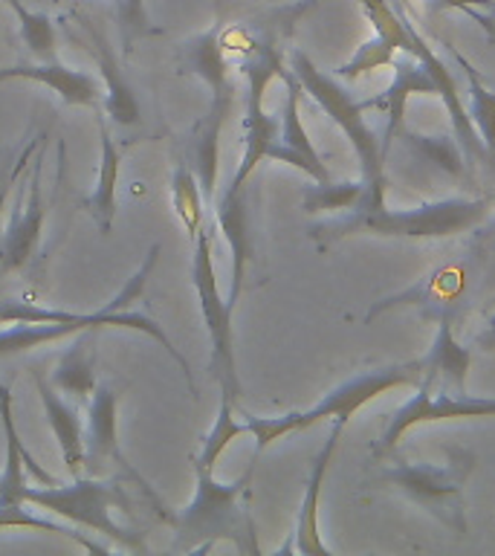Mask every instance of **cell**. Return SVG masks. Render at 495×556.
Here are the masks:
<instances>
[{
  "instance_id": "obj_1",
  "label": "cell",
  "mask_w": 495,
  "mask_h": 556,
  "mask_svg": "<svg viewBox=\"0 0 495 556\" xmlns=\"http://www.w3.org/2000/svg\"><path fill=\"white\" fill-rule=\"evenodd\" d=\"M255 460L238 481H217L215 469L194 464V498L174 513V551L200 554L215 542H234L241 554H258L250 513V484Z\"/></svg>"
},
{
  "instance_id": "obj_2",
  "label": "cell",
  "mask_w": 495,
  "mask_h": 556,
  "mask_svg": "<svg viewBox=\"0 0 495 556\" xmlns=\"http://www.w3.org/2000/svg\"><path fill=\"white\" fill-rule=\"evenodd\" d=\"M493 212V198H443L417 208H354L310 226V238L319 243L345 235H380V238H455L478 229Z\"/></svg>"
},
{
  "instance_id": "obj_3",
  "label": "cell",
  "mask_w": 495,
  "mask_h": 556,
  "mask_svg": "<svg viewBox=\"0 0 495 556\" xmlns=\"http://www.w3.org/2000/svg\"><path fill=\"white\" fill-rule=\"evenodd\" d=\"M423 380V365L420 359H408V363H394V365H380V368H371V371L354 374L347 377L345 382H339L337 389H330L325 397L310 406L307 412H290V415H276V417H255L246 415V432L255 434V455L272 446L276 441H281L284 434L302 432V429H310V426L321 424V420H342L347 426V420L354 417V412H359L363 406H368L373 397H380L391 389H417Z\"/></svg>"
},
{
  "instance_id": "obj_4",
  "label": "cell",
  "mask_w": 495,
  "mask_h": 556,
  "mask_svg": "<svg viewBox=\"0 0 495 556\" xmlns=\"http://www.w3.org/2000/svg\"><path fill=\"white\" fill-rule=\"evenodd\" d=\"M290 73L299 78V85L321 111L328 113L333 125L351 139L354 154L359 160V177L365 180V194L356 208H382L385 206V160L382 142L365 122L363 102H356L347 87H342L333 76L321 73L304 50L290 52ZM354 212V208H351Z\"/></svg>"
},
{
  "instance_id": "obj_5",
  "label": "cell",
  "mask_w": 495,
  "mask_h": 556,
  "mask_svg": "<svg viewBox=\"0 0 495 556\" xmlns=\"http://www.w3.org/2000/svg\"><path fill=\"white\" fill-rule=\"evenodd\" d=\"M156 258H160V243H154L151 250H148L145 261L139 264V269L134 276L122 285V290L113 295L111 302H104L99 311L93 313H73V311H55V307H38L33 302H21V299H3L0 302V325H17V321H67L73 328L81 333V330H102V328H125V330H139V333H145L154 342L165 348V354L172 356L174 363L180 365L182 374H186V382H189L191 394H198L194 389V380H191L189 363H186V356H180V351L174 348V342L168 339V333L163 330L160 321H154L148 313H137L128 311L130 304L139 302L142 293H145V285L151 273L156 267Z\"/></svg>"
},
{
  "instance_id": "obj_6",
  "label": "cell",
  "mask_w": 495,
  "mask_h": 556,
  "mask_svg": "<svg viewBox=\"0 0 495 556\" xmlns=\"http://www.w3.org/2000/svg\"><path fill=\"white\" fill-rule=\"evenodd\" d=\"M441 467L434 464H394L380 472L382 484L394 486L399 495L437 519L455 536H467V504L464 486L475 472L478 455L467 446H452Z\"/></svg>"
},
{
  "instance_id": "obj_7",
  "label": "cell",
  "mask_w": 495,
  "mask_h": 556,
  "mask_svg": "<svg viewBox=\"0 0 495 556\" xmlns=\"http://www.w3.org/2000/svg\"><path fill=\"white\" fill-rule=\"evenodd\" d=\"M24 504H33L38 510L55 513L76 528H87L93 533L113 539L125 547L142 551V536L134 530L122 528L113 519V507L128 510V498L116 481H99V478H73V484H43L24 490Z\"/></svg>"
},
{
  "instance_id": "obj_8",
  "label": "cell",
  "mask_w": 495,
  "mask_h": 556,
  "mask_svg": "<svg viewBox=\"0 0 495 556\" xmlns=\"http://www.w3.org/2000/svg\"><path fill=\"white\" fill-rule=\"evenodd\" d=\"M191 287L198 293L200 316H203L208 345H212V351H208V374L220 386V397H229L232 403H238V397H241V377H238V359H234V307L220 295L208 226H203L198 238L191 241Z\"/></svg>"
},
{
  "instance_id": "obj_9",
  "label": "cell",
  "mask_w": 495,
  "mask_h": 556,
  "mask_svg": "<svg viewBox=\"0 0 495 556\" xmlns=\"http://www.w3.org/2000/svg\"><path fill=\"white\" fill-rule=\"evenodd\" d=\"M460 417H495V397H475V394H455V391L417 386V394L389 417V426L373 441V455H389L408 429L437 420H460Z\"/></svg>"
},
{
  "instance_id": "obj_10",
  "label": "cell",
  "mask_w": 495,
  "mask_h": 556,
  "mask_svg": "<svg viewBox=\"0 0 495 556\" xmlns=\"http://www.w3.org/2000/svg\"><path fill=\"white\" fill-rule=\"evenodd\" d=\"M371 21L373 35L337 70V78L356 81L377 67H391L397 52L408 50V17L391 0H356Z\"/></svg>"
},
{
  "instance_id": "obj_11",
  "label": "cell",
  "mask_w": 495,
  "mask_h": 556,
  "mask_svg": "<svg viewBox=\"0 0 495 556\" xmlns=\"http://www.w3.org/2000/svg\"><path fill=\"white\" fill-rule=\"evenodd\" d=\"M342 432H345V424L342 420H330V432L321 443V450L313 455L310 472H307V484H304L302 504H299V516H295V545L293 551L304 556H330V551L325 542H321L319 530V504H321V486H325V476H328L330 464H333V455L339 450V441H342Z\"/></svg>"
},
{
  "instance_id": "obj_12",
  "label": "cell",
  "mask_w": 495,
  "mask_h": 556,
  "mask_svg": "<svg viewBox=\"0 0 495 556\" xmlns=\"http://www.w3.org/2000/svg\"><path fill=\"white\" fill-rule=\"evenodd\" d=\"M215 220L220 232L226 235V243L232 250V287L226 302L238 304L243 290V276H246V264L255 255V235H252V212H250V182L234 189L226 186L215 198Z\"/></svg>"
},
{
  "instance_id": "obj_13",
  "label": "cell",
  "mask_w": 495,
  "mask_h": 556,
  "mask_svg": "<svg viewBox=\"0 0 495 556\" xmlns=\"http://www.w3.org/2000/svg\"><path fill=\"white\" fill-rule=\"evenodd\" d=\"M391 67H394V81L382 96H371V99H363L365 111H385V130H382V154L389 156L391 142L397 139L399 128L406 125V102L408 96L415 93H432L437 96L434 90L432 76L426 73L423 61L417 59L415 52H403V55H394L391 61Z\"/></svg>"
},
{
  "instance_id": "obj_14",
  "label": "cell",
  "mask_w": 495,
  "mask_h": 556,
  "mask_svg": "<svg viewBox=\"0 0 495 556\" xmlns=\"http://www.w3.org/2000/svg\"><path fill=\"white\" fill-rule=\"evenodd\" d=\"M43 232V194H41V160H35L29 191L17 198L12 220L7 226L3 243H0V269H24L38 250Z\"/></svg>"
},
{
  "instance_id": "obj_15",
  "label": "cell",
  "mask_w": 495,
  "mask_h": 556,
  "mask_svg": "<svg viewBox=\"0 0 495 556\" xmlns=\"http://www.w3.org/2000/svg\"><path fill=\"white\" fill-rule=\"evenodd\" d=\"M81 29H85L87 38H90V52H93L96 64H99V73H102L104 113H107L113 125H119V128L137 125L142 111H139L137 93H134V87H130L128 76H125V70H122L116 47H113L111 38H107L99 26L90 24V21H81Z\"/></svg>"
},
{
  "instance_id": "obj_16",
  "label": "cell",
  "mask_w": 495,
  "mask_h": 556,
  "mask_svg": "<svg viewBox=\"0 0 495 556\" xmlns=\"http://www.w3.org/2000/svg\"><path fill=\"white\" fill-rule=\"evenodd\" d=\"M180 61L182 70L206 81L212 90L208 102L217 104H234V81H232V67L234 61L229 59V52L220 43V24L206 29V33L194 35L186 43H180Z\"/></svg>"
},
{
  "instance_id": "obj_17",
  "label": "cell",
  "mask_w": 495,
  "mask_h": 556,
  "mask_svg": "<svg viewBox=\"0 0 495 556\" xmlns=\"http://www.w3.org/2000/svg\"><path fill=\"white\" fill-rule=\"evenodd\" d=\"M452 321H455V313H441L437 316V333H434L432 348L426 351V356H420V365H423L420 386L464 394L467 391V374L472 368L475 354H472V348H464L455 339Z\"/></svg>"
},
{
  "instance_id": "obj_18",
  "label": "cell",
  "mask_w": 495,
  "mask_h": 556,
  "mask_svg": "<svg viewBox=\"0 0 495 556\" xmlns=\"http://www.w3.org/2000/svg\"><path fill=\"white\" fill-rule=\"evenodd\" d=\"M467 267H464V264H446V267L434 269L432 276H426L423 281H417V285L411 287V290H406V293H397L391 295V299H385V302L373 304L371 313L365 316V321H373L380 313L403 307V304H420V307H426V313H434V316H441V313H455L452 311V304L467 295Z\"/></svg>"
},
{
  "instance_id": "obj_19",
  "label": "cell",
  "mask_w": 495,
  "mask_h": 556,
  "mask_svg": "<svg viewBox=\"0 0 495 556\" xmlns=\"http://www.w3.org/2000/svg\"><path fill=\"white\" fill-rule=\"evenodd\" d=\"M3 78H29L38 85H47L52 93L61 96V102L73 104V108H102V96L96 78L85 70L67 67L55 61H38V64H17V67H3L0 70V81Z\"/></svg>"
},
{
  "instance_id": "obj_20",
  "label": "cell",
  "mask_w": 495,
  "mask_h": 556,
  "mask_svg": "<svg viewBox=\"0 0 495 556\" xmlns=\"http://www.w3.org/2000/svg\"><path fill=\"white\" fill-rule=\"evenodd\" d=\"M102 460H116L122 469H128L119 450V394L111 386H96L85 424V464L93 467Z\"/></svg>"
},
{
  "instance_id": "obj_21",
  "label": "cell",
  "mask_w": 495,
  "mask_h": 556,
  "mask_svg": "<svg viewBox=\"0 0 495 556\" xmlns=\"http://www.w3.org/2000/svg\"><path fill=\"white\" fill-rule=\"evenodd\" d=\"M0 424H3V438H7V460H3V472H0V504H24L26 469L41 478L43 484H59L24 450V441L17 434L15 417H12V394H9L3 382H0Z\"/></svg>"
},
{
  "instance_id": "obj_22",
  "label": "cell",
  "mask_w": 495,
  "mask_h": 556,
  "mask_svg": "<svg viewBox=\"0 0 495 556\" xmlns=\"http://www.w3.org/2000/svg\"><path fill=\"white\" fill-rule=\"evenodd\" d=\"M35 386L41 394L43 417H47V424L55 434V443H59L61 460H64L69 476L78 478L85 469V424L78 417V408L69 406L67 400H61L59 389L43 380L41 374H35Z\"/></svg>"
},
{
  "instance_id": "obj_23",
  "label": "cell",
  "mask_w": 495,
  "mask_h": 556,
  "mask_svg": "<svg viewBox=\"0 0 495 556\" xmlns=\"http://www.w3.org/2000/svg\"><path fill=\"white\" fill-rule=\"evenodd\" d=\"M99 122V139H102V163H99V180H96L90 198H85L87 215L93 217L99 232L111 235L113 220H116V189H119V165L122 154L116 142L111 139V130L104 125V116H96Z\"/></svg>"
},
{
  "instance_id": "obj_24",
  "label": "cell",
  "mask_w": 495,
  "mask_h": 556,
  "mask_svg": "<svg viewBox=\"0 0 495 556\" xmlns=\"http://www.w3.org/2000/svg\"><path fill=\"white\" fill-rule=\"evenodd\" d=\"M397 137L403 139V146L411 151L417 163L429 165V168L446 174L452 180H469V174H472L469 168L472 165H469L467 154H464V148L455 139V134H417V130L403 125Z\"/></svg>"
},
{
  "instance_id": "obj_25",
  "label": "cell",
  "mask_w": 495,
  "mask_h": 556,
  "mask_svg": "<svg viewBox=\"0 0 495 556\" xmlns=\"http://www.w3.org/2000/svg\"><path fill=\"white\" fill-rule=\"evenodd\" d=\"M52 386L78 400L93 394L96 386H99V380H96V330L76 333L73 345L61 354L59 365L52 371Z\"/></svg>"
},
{
  "instance_id": "obj_26",
  "label": "cell",
  "mask_w": 495,
  "mask_h": 556,
  "mask_svg": "<svg viewBox=\"0 0 495 556\" xmlns=\"http://www.w3.org/2000/svg\"><path fill=\"white\" fill-rule=\"evenodd\" d=\"M281 81L287 85V99H284V108H281V142H284L290 151H295L299 156H304L307 163H310L313 168V180L316 182H325L330 180V172L328 165L321 163L319 151L313 148L310 137H307V130H304L302 125V113H299V99H302V85H299V78L290 73V67H287V73L281 76Z\"/></svg>"
},
{
  "instance_id": "obj_27",
  "label": "cell",
  "mask_w": 495,
  "mask_h": 556,
  "mask_svg": "<svg viewBox=\"0 0 495 556\" xmlns=\"http://www.w3.org/2000/svg\"><path fill=\"white\" fill-rule=\"evenodd\" d=\"M452 55L458 59L464 76H467V90H469V119L475 125L478 137L484 142L490 163H495V93L484 85V78L472 67V61L452 47Z\"/></svg>"
},
{
  "instance_id": "obj_28",
  "label": "cell",
  "mask_w": 495,
  "mask_h": 556,
  "mask_svg": "<svg viewBox=\"0 0 495 556\" xmlns=\"http://www.w3.org/2000/svg\"><path fill=\"white\" fill-rule=\"evenodd\" d=\"M203 206H206V198H203L194 168L177 165L172 174V208L189 235V241H194L200 229L206 226V208Z\"/></svg>"
},
{
  "instance_id": "obj_29",
  "label": "cell",
  "mask_w": 495,
  "mask_h": 556,
  "mask_svg": "<svg viewBox=\"0 0 495 556\" xmlns=\"http://www.w3.org/2000/svg\"><path fill=\"white\" fill-rule=\"evenodd\" d=\"M365 194V180H345V182H316L313 186H304L302 191V206L307 215H319V212H339L345 215L351 208L359 206V200Z\"/></svg>"
},
{
  "instance_id": "obj_30",
  "label": "cell",
  "mask_w": 495,
  "mask_h": 556,
  "mask_svg": "<svg viewBox=\"0 0 495 556\" xmlns=\"http://www.w3.org/2000/svg\"><path fill=\"white\" fill-rule=\"evenodd\" d=\"M12 12L21 21V35L29 55L35 61H55L59 59V38H55V24L47 12H29L21 0H7Z\"/></svg>"
},
{
  "instance_id": "obj_31",
  "label": "cell",
  "mask_w": 495,
  "mask_h": 556,
  "mask_svg": "<svg viewBox=\"0 0 495 556\" xmlns=\"http://www.w3.org/2000/svg\"><path fill=\"white\" fill-rule=\"evenodd\" d=\"M234 403L229 397H220V408H217L215 426L208 429V434L203 438V450L194 455V464H203V467L215 469L217 458L224 455L226 446L234 441V438H241L246 432V424H238L232 417Z\"/></svg>"
},
{
  "instance_id": "obj_32",
  "label": "cell",
  "mask_w": 495,
  "mask_h": 556,
  "mask_svg": "<svg viewBox=\"0 0 495 556\" xmlns=\"http://www.w3.org/2000/svg\"><path fill=\"white\" fill-rule=\"evenodd\" d=\"M116 24H119L122 35V52L128 55L134 50V43L145 35L160 33L156 26H151L145 12V0H116Z\"/></svg>"
},
{
  "instance_id": "obj_33",
  "label": "cell",
  "mask_w": 495,
  "mask_h": 556,
  "mask_svg": "<svg viewBox=\"0 0 495 556\" xmlns=\"http://www.w3.org/2000/svg\"><path fill=\"white\" fill-rule=\"evenodd\" d=\"M446 9H458L464 15L475 17V24H481L486 38L495 43V21L493 15L484 12V9L495 12V0H426V15H437V12H446Z\"/></svg>"
},
{
  "instance_id": "obj_34",
  "label": "cell",
  "mask_w": 495,
  "mask_h": 556,
  "mask_svg": "<svg viewBox=\"0 0 495 556\" xmlns=\"http://www.w3.org/2000/svg\"><path fill=\"white\" fill-rule=\"evenodd\" d=\"M472 345L481 348V351H490V354H493V351H495V316H490V319H486V328L481 330V333H478Z\"/></svg>"
}]
</instances>
